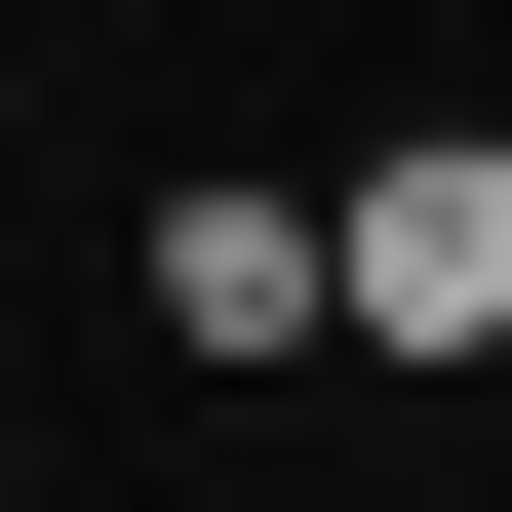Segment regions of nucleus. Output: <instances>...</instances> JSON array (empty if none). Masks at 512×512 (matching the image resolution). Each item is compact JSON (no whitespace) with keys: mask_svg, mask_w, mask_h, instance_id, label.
<instances>
[{"mask_svg":"<svg viewBox=\"0 0 512 512\" xmlns=\"http://www.w3.org/2000/svg\"><path fill=\"white\" fill-rule=\"evenodd\" d=\"M316 316H355V355H512V119H394V158L316 197Z\"/></svg>","mask_w":512,"mask_h":512,"instance_id":"1","label":"nucleus"},{"mask_svg":"<svg viewBox=\"0 0 512 512\" xmlns=\"http://www.w3.org/2000/svg\"><path fill=\"white\" fill-rule=\"evenodd\" d=\"M158 355H355L316 316V197H158Z\"/></svg>","mask_w":512,"mask_h":512,"instance_id":"2","label":"nucleus"}]
</instances>
